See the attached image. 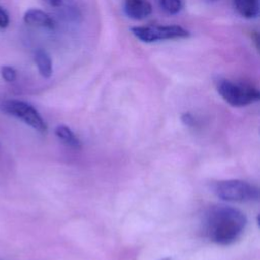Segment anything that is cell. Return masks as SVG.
Segmentation results:
<instances>
[{"label":"cell","instance_id":"6da1fadb","mask_svg":"<svg viewBox=\"0 0 260 260\" xmlns=\"http://www.w3.org/2000/svg\"><path fill=\"white\" fill-rule=\"evenodd\" d=\"M248 220L244 212L230 205H214L203 216V234L211 242L226 246L244 234Z\"/></svg>","mask_w":260,"mask_h":260},{"label":"cell","instance_id":"7a4b0ae2","mask_svg":"<svg viewBox=\"0 0 260 260\" xmlns=\"http://www.w3.org/2000/svg\"><path fill=\"white\" fill-rule=\"evenodd\" d=\"M219 95L233 107H245L260 99V92L252 84L231 79H219L216 82Z\"/></svg>","mask_w":260,"mask_h":260},{"label":"cell","instance_id":"3957f363","mask_svg":"<svg viewBox=\"0 0 260 260\" xmlns=\"http://www.w3.org/2000/svg\"><path fill=\"white\" fill-rule=\"evenodd\" d=\"M0 112L20 120L40 133H45L47 131V124L42 115L32 105L25 101L2 99L0 100Z\"/></svg>","mask_w":260,"mask_h":260},{"label":"cell","instance_id":"277c9868","mask_svg":"<svg viewBox=\"0 0 260 260\" xmlns=\"http://www.w3.org/2000/svg\"><path fill=\"white\" fill-rule=\"evenodd\" d=\"M214 193L224 201L249 202L259 199L257 186L242 180H224L214 185Z\"/></svg>","mask_w":260,"mask_h":260},{"label":"cell","instance_id":"5b68a950","mask_svg":"<svg viewBox=\"0 0 260 260\" xmlns=\"http://www.w3.org/2000/svg\"><path fill=\"white\" fill-rule=\"evenodd\" d=\"M131 34L143 43H155L165 40L185 39L190 36V31L180 25H141L132 26Z\"/></svg>","mask_w":260,"mask_h":260},{"label":"cell","instance_id":"8992f818","mask_svg":"<svg viewBox=\"0 0 260 260\" xmlns=\"http://www.w3.org/2000/svg\"><path fill=\"white\" fill-rule=\"evenodd\" d=\"M124 10L128 17L141 20L152 12V5L148 0H124Z\"/></svg>","mask_w":260,"mask_h":260},{"label":"cell","instance_id":"52a82bcc","mask_svg":"<svg viewBox=\"0 0 260 260\" xmlns=\"http://www.w3.org/2000/svg\"><path fill=\"white\" fill-rule=\"evenodd\" d=\"M23 21L28 25L48 29H54L56 25L54 19L47 12L38 8L27 9L23 14Z\"/></svg>","mask_w":260,"mask_h":260},{"label":"cell","instance_id":"ba28073f","mask_svg":"<svg viewBox=\"0 0 260 260\" xmlns=\"http://www.w3.org/2000/svg\"><path fill=\"white\" fill-rule=\"evenodd\" d=\"M34 60L40 75L44 78H50L53 74V62L48 52L44 49L36 50Z\"/></svg>","mask_w":260,"mask_h":260},{"label":"cell","instance_id":"9c48e42d","mask_svg":"<svg viewBox=\"0 0 260 260\" xmlns=\"http://www.w3.org/2000/svg\"><path fill=\"white\" fill-rule=\"evenodd\" d=\"M233 3L238 13L247 19L255 18L259 13V0H233Z\"/></svg>","mask_w":260,"mask_h":260},{"label":"cell","instance_id":"30bf717a","mask_svg":"<svg viewBox=\"0 0 260 260\" xmlns=\"http://www.w3.org/2000/svg\"><path fill=\"white\" fill-rule=\"evenodd\" d=\"M56 136L65 144L69 145L73 148H79L81 146V142L79 138L75 135V133L65 125H59L55 128Z\"/></svg>","mask_w":260,"mask_h":260},{"label":"cell","instance_id":"8fae6325","mask_svg":"<svg viewBox=\"0 0 260 260\" xmlns=\"http://www.w3.org/2000/svg\"><path fill=\"white\" fill-rule=\"evenodd\" d=\"M161 9L171 15L179 13L183 8V0H159Z\"/></svg>","mask_w":260,"mask_h":260},{"label":"cell","instance_id":"7c38bea8","mask_svg":"<svg viewBox=\"0 0 260 260\" xmlns=\"http://www.w3.org/2000/svg\"><path fill=\"white\" fill-rule=\"evenodd\" d=\"M0 74H1L2 79L8 83L15 81L16 77H17V72H16L15 68L12 66H9V65H3L0 68Z\"/></svg>","mask_w":260,"mask_h":260},{"label":"cell","instance_id":"4fadbf2b","mask_svg":"<svg viewBox=\"0 0 260 260\" xmlns=\"http://www.w3.org/2000/svg\"><path fill=\"white\" fill-rule=\"evenodd\" d=\"M10 22V18H9V14L6 11L5 8H3L2 6H0V28H5L9 25Z\"/></svg>","mask_w":260,"mask_h":260},{"label":"cell","instance_id":"5bb4252c","mask_svg":"<svg viewBox=\"0 0 260 260\" xmlns=\"http://www.w3.org/2000/svg\"><path fill=\"white\" fill-rule=\"evenodd\" d=\"M48 4H50L53 7L56 8H62V7H68L73 0H45Z\"/></svg>","mask_w":260,"mask_h":260},{"label":"cell","instance_id":"9a60e30c","mask_svg":"<svg viewBox=\"0 0 260 260\" xmlns=\"http://www.w3.org/2000/svg\"><path fill=\"white\" fill-rule=\"evenodd\" d=\"M182 121L183 123L186 125V126H189V127H195L196 125V119L194 118V116L190 113H185L182 115Z\"/></svg>","mask_w":260,"mask_h":260},{"label":"cell","instance_id":"2e32d148","mask_svg":"<svg viewBox=\"0 0 260 260\" xmlns=\"http://www.w3.org/2000/svg\"><path fill=\"white\" fill-rule=\"evenodd\" d=\"M161 260H171L170 258H165V259H161Z\"/></svg>","mask_w":260,"mask_h":260}]
</instances>
